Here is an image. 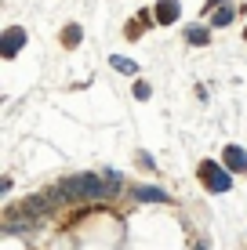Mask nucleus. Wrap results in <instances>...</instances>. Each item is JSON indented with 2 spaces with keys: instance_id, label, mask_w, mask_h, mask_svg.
Returning a JSON list of instances; mask_svg holds the SVG:
<instances>
[{
  "instance_id": "nucleus-13",
  "label": "nucleus",
  "mask_w": 247,
  "mask_h": 250,
  "mask_svg": "<svg viewBox=\"0 0 247 250\" xmlns=\"http://www.w3.org/2000/svg\"><path fill=\"white\" fill-rule=\"evenodd\" d=\"M225 0H207V4H203V11H215V7H222Z\"/></svg>"
},
{
  "instance_id": "nucleus-7",
  "label": "nucleus",
  "mask_w": 247,
  "mask_h": 250,
  "mask_svg": "<svg viewBox=\"0 0 247 250\" xmlns=\"http://www.w3.org/2000/svg\"><path fill=\"white\" fill-rule=\"evenodd\" d=\"M135 196H138L142 203H171V196L160 192V188H153V185H138V188H135Z\"/></svg>"
},
{
  "instance_id": "nucleus-8",
  "label": "nucleus",
  "mask_w": 247,
  "mask_h": 250,
  "mask_svg": "<svg viewBox=\"0 0 247 250\" xmlns=\"http://www.w3.org/2000/svg\"><path fill=\"white\" fill-rule=\"evenodd\" d=\"M185 40H189L193 47H207L211 44V29L207 25H189V29H185Z\"/></svg>"
},
{
  "instance_id": "nucleus-4",
  "label": "nucleus",
  "mask_w": 247,
  "mask_h": 250,
  "mask_svg": "<svg viewBox=\"0 0 247 250\" xmlns=\"http://www.w3.org/2000/svg\"><path fill=\"white\" fill-rule=\"evenodd\" d=\"M225 167L233 170V174H247V149H240V145H225Z\"/></svg>"
},
{
  "instance_id": "nucleus-14",
  "label": "nucleus",
  "mask_w": 247,
  "mask_h": 250,
  "mask_svg": "<svg viewBox=\"0 0 247 250\" xmlns=\"http://www.w3.org/2000/svg\"><path fill=\"white\" fill-rule=\"evenodd\" d=\"M244 40H247V33H244Z\"/></svg>"
},
{
  "instance_id": "nucleus-12",
  "label": "nucleus",
  "mask_w": 247,
  "mask_h": 250,
  "mask_svg": "<svg viewBox=\"0 0 247 250\" xmlns=\"http://www.w3.org/2000/svg\"><path fill=\"white\" fill-rule=\"evenodd\" d=\"M149 94H153V87H149V83H135V98H138V102H149Z\"/></svg>"
},
{
  "instance_id": "nucleus-11",
  "label": "nucleus",
  "mask_w": 247,
  "mask_h": 250,
  "mask_svg": "<svg viewBox=\"0 0 247 250\" xmlns=\"http://www.w3.org/2000/svg\"><path fill=\"white\" fill-rule=\"evenodd\" d=\"M62 44H66V47H76V44H80V25H66Z\"/></svg>"
},
{
  "instance_id": "nucleus-3",
  "label": "nucleus",
  "mask_w": 247,
  "mask_h": 250,
  "mask_svg": "<svg viewBox=\"0 0 247 250\" xmlns=\"http://www.w3.org/2000/svg\"><path fill=\"white\" fill-rule=\"evenodd\" d=\"M22 210H25V218H44V214L55 210V203H51V196H25L22 200Z\"/></svg>"
},
{
  "instance_id": "nucleus-10",
  "label": "nucleus",
  "mask_w": 247,
  "mask_h": 250,
  "mask_svg": "<svg viewBox=\"0 0 247 250\" xmlns=\"http://www.w3.org/2000/svg\"><path fill=\"white\" fill-rule=\"evenodd\" d=\"M233 4H225V7H218V15H215V19H211V29H222V25H229V22H233Z\"/></svg>"
},
{
  "instance_id": "nucleus-1",
  "label": "nucleus",
  "mask_w": 247,
  "mask_h": 250,
  "mask_svg": "<svg viewBox=\"0 0 247 250\" xmlns=\"http://www.w3.org/2000/svg\"><path fill=\"white\" fill-rule=\"evenodd\" d=\"M66 185H69L73 200H106V196H113V185L106 182V174H76Z\"/></svg>"
},
{
  "instance_id": "nucleus-2",
  "label": "nucleus",
  "mask_w": 247,
  "mask_h": 250,
  "mask_svg": "<svg viewBox=\"0 0 247 250\" xmlns=\"http://www.w3.org/2000/svg\"><path fill=\"white\" fill-rule=\"evenodd\" d=\"M200 182H207L211 192H229V188H233V170L218 167V163H211V160H203L200 163Z\"/></svg>"
},
{
  "instance_id": "nucleus-9",
  "label": "nucleus",
  "mask_w": 247,
  "mask_h": 250,
  "mask_svg": "<svg viewBox=\"0 0 247 250\" xmlns=\"http://www.w3.org/2000/svg\"><path fill=\"white\" fill-rule=\"evenodd\" d=\"M109 65H113L116 73H124V76H138V62H131V58H124V55H113Z\"/></svg>"
},
{
  "instance_id": "nucleus-5",
  "label": "nucleus",
  "mask_w": 247,
  "mask_h": 250,
  "mask_svg": "<svg viewBox=\"0 0 247 250\" xmlns=\"http://www.w3.org/2000/svg\"><path fill=\"white\" fill-rule=\"evenodd\" d=\"M22 44H25V33L19 29V25H11V29L4 33V58H15L22 51Z\"/></svg>"
},
{
  "instance_id": "nucleus-6",
  "label": "nucleus",
  "mask_w": 247,
  "mask_h": 250,
  "mask_svg": "<svg viewBox=\"0 0 247 250\" xmlns=\"http://www.w3.org/2000/svg\"><path fill=\"white\" fill-rule=\"evenodd\" d=\"M178 15H182V4H178V0H160V4H157V22L160 25L175 22Z\"/></svg>"
}]
</instances>
